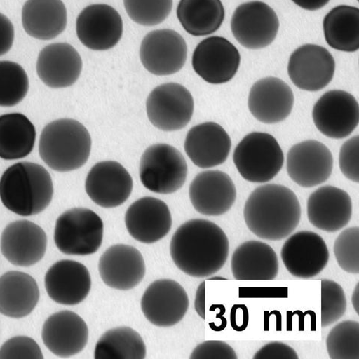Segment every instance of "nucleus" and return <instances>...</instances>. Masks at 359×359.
<instances>
[{"label": "nucleus", "instance_id": "nucleus-1", "mask_svg": "<svg viewBox=\"0 0 359 359\" xmlns=\"http://www.w3.org/2000/svg\"><path fill=\"white\" fill-rule=\"evenodd\" d=\"M170 250L173 263L182 273L193 278H208L226 264L229 241L215 222L193 219L174 233Z\"/></svg>", "mask_w": 359, "mask_h": 359}, {"label": "nucleus", "instance_id": "nucleus-2", "mask_svg": "<svg viewBox=\"0 0 359 359\" xmlns=\"http://www.w3.org/2000/svg\"><path fill=\"white\" fill-rule=\"evenodd\" d=\"M244 217L249 230L261 239L280 241L290 236L302 219V207L289 188L268 184L248 197Z\"/></svg>", "mask_w": 359, "mask_h": 359}, {"label": "nucleus", "instance_id": "nucleus-3", "mask_svg": "<svg viewBox=\"0 0 359 359\" xmlns=\"http://www.w3.org/2000/svg\"><path fill=\"white\" fill-rule=\"evenodd\" d=\"M53 194L51 175L35 163H17L0 179L3 205L19 216L31 217L42 212L50 206Z\"/></svg>", "mask_w": 359, "mask_h": 359}, {"label": "nucleus", "instance_id": "nucleus-4", "mask_svg": "<svg viewBox=\"0 0 359 359\" xmlns=\"http://www.w3.org/2000/svg\"><path fill=\"white\" fill-rule=\"evenodd\" d=\"M92 139L84 126L73 119H60L43 130L39 153L47 166L66 172L79 170L89 160Z\"/></svg>", "mask_w": 359, "mask_h": 359}, {"label": "nucleus", "instance_id": "nucleus-5", "mask_svg": "<svg viewBox=\"0 0 359 359\" xmlns=\"http://www.w3.org/2000/svg\"><path fill=\"white\" fill-rule=\"evenodd\" d=\"M233 161L241 176L254 183H266L273 180L283 169L285 156L273 135L251 133L235 149Z\"/></svg>", "mask_w": 359, "mask_h": 359}, {"label": "nucleus", "instance_id": "nucleus-6", "mask_svg": "<svg viewBox=\"0 0 359 359\" xmlns=\"http://www.w3.org/2000/svg\"><path fill=\"white\" fill-rule=\"evenodd\" d=\"M104 223L94 211L76 208L57 218L54 232L55 244L66 255L87 256L102 246Z\"/></svg>", "mask_w": 359, "mask_h": 359}, {"label": "nucleus", "instance_id": "nucleus-7", "mask_svg": "<svg viewBox=\"0 0 359 359\" xmlns=\"http://www.w3.org/2000/svg\"><path fill=\"white\" fill-rule=\"evenodd\" d=\"M188 166L185 158L168 144H155L145 150L141 158L140 177L144 188L170 195L185 184Z\"/></svg>", "mask_w": 359, "mask_h": 359}, {"label": "nucleus", "instance_id": "nucleus-8", "mask_svg": "<svg viewBox=\"0 0 359 359\" xmlns=\"http://www.w3.org/2000/svg\"><path fill=\"white\" fill-rule=\"evenodd\" d=\"M195 103L191 93L181 84H161L149 94L147 101L149 120L165 132L178 131L191 121Z\"/></svg>", "mask_w": 359, "mask_h": 359}, {"label": "nucleus", "instance_id": "nucleus-9", "mask_svg": "<svg viewBox=\"0 0 359 359\" xmlns=\"http://www.w3.org/2000/svg\"><path fill=\"white\" fill-rule=\"evenodd\" d=\"M231 29L242 46L249 50H260L275 41L279 30V20L269 5L251 1L236 8L231 18Z\"/></svg>", "mask_w": 359, "mask_h": 359}, {"label": "nucleus", "instance_id": "nucleus-10", "mask_svg": "<svg viewBox=\"0 0 359 359\" xmlns=\"http://www.w3.org/2000/svg\"><path fill=\"white\" fill-rule=\"evenodd\" d=\"M189 299L185 289L172 279L154 281L144 291L141 300L142 311L152 325L169 327L185 317Z\"/></svg>", "mask_w": 359, "mask_h": 359}, {"label": "nucleus", "instance_id": "nucleus-11", "mask_svg": "<svg viewBox=\"0 0 359 359\" xmlns=\"http://www.w3.org/2000/svg\"><path fill=\"white\" fill-rule=\"evenodd\" d=\"M188 48L183 37L171 29L153 31L140 46V60L149 72L168 76L179 72L187 60Z\"/></svg>", "mask_w": 359, "mask_h": 359}, {"label": "nucleus", "instance_id": "nucleus-12", "mask_svg": "<svg viewBox=\"0 0 359 359\" xmlns=\"http://www.w3.org/2000/svg\"><path fill=\"white\" fill-rule=\"evenodd\" d=\"M313 118L316 128L325 137L344 139L358 127V103L346 91H328L315 104Z\"/></svg>", "mask_w": 359, "mask_h": 359}, {"label": "nucleus", "instance_id": "nucleus-13", "mask_svg": "<svg viewBox=\"0 0 359 359\" xmlns=\"http://www.w3.org/2000/svg\"><path fill=\"white\" fill-rule=\"evenodd\" d=\"M240 64L238 48L222 36L206 38L197 46L192 55L194 71L211 84L229 82L237 74Z\"/></svg>", "mask_w": 359, "mask_h": 359}, {"label": "nucleus", "instance_id": "nucleus-14", "mask_svg": "<svg viewBox=\"0 0 359 359\" xmlns=\"http://www.w3.org/2000/svg\"><path fill=\"white\" fill-rule=\"evenodd\" d=\"M77 37L86 48L94 51L109 50L123 36L122 18L114 8L93 4L83 9L76 22Z\"/></svg>", "mask_w": 359, "mask_h": 359}, {"label": "nucleus", "instance_id": "nucleus-15", "mask_svg": "<svg viewBox=\"0 0 359 359\" xmlns=\"http://www.w3.org/2000/svg\"><path fill=\"white\" fill-rule=\"evenodd\" d=\"M333 168L332 151L317 140L296 144L287 153L288 176L303 188H312L325 182L331 177Z\"/></svg>", "mask_w": 359, "mask_h": 359}, {"label": "nucleus", "instance_id": "nucleus-16", "mask_svg": "<svg viewBox=\"0 0 359 359\" xmlns=\"http://www.w3.org/2000/svg\"><path fill=\"white\" fill-rule=\"evenodd\" d=\"M335 61L327 48L315 44L299 47L290 55L287 72L297 88L317 92L332 82L335 72Z\"/></svg>", "mask_w": 359, "mask_h": 359}, {"label": "nucleus", "instance_id": "nucleus-17", "mask_svg": "<svg viewBox=\"0 0 359 359\" xmlns=\"http://www.w3.org/2000/svg\"><path fill=\"white\" fill-rule=\"evenodd\" d=\"M280 255L290 274L303 279L321 273L330 258L325 240L311 231H300L291 236Z\"/></svg>", "mask_w": 359, "mask_h": 359}, {"label": "nucleus", "instance_id": "nucleus-18", "mask_svg": "<svg viewBox=\"0 0 359 359\" xmlns=\"http://www.w3.org/2000/svg\"><path fill=\"white\" fill-rule=\"evenodd\" d=\"M133 188L130 174L116 161L97 163L92 168L85 182L90 198L103 208H114L130 198Z\"/></svg>", "mask_w": 359, "mask_h": 359}, {"label": "nucleus", "instance_id": "nucleus-19", "mask_svg": "<svg viewBox=\"0 0 359 359\" xmlns=\"http://www.w3.org/2000/svg\"><path fill=\"white\" fill-rule=\"evenodd\" d=\"M189 198L194 208L202 215H225L234 205L237 191L229 175L220 170L200 172L191 183Z\"/></svg>", "mask_w": 359, "mask_h": 359}, {"label": "nucleus", "instance_id": "nucleus-20", "mask_svg": "<svg viewBox=\"0 0 359 359\" xmlns=\"http://www.w3.org/2000/svg\"><path fill=\"white\" fill-rule=\"evenodd\" d=\"M0 248L3 255L13 265L32 266L43 258L47 236L44 230L33 222L15 221L4 230Z\"/></svg>", "mask_w": 359, "mask_h": 359}, {"label": "nucleus", "instance_id": "nucleus-21", "mask_svg": "<svg viewBox=\"0 0 359 359\" xmlns=\"http://www.w3.org/2000/svg\"><path fill=\"white\" fill-rule=\"evenodd\" d=\"M125 225L129 234L143 244H154L168 235L172 219L164 201L153 197L135 201L125 215Z\"/></svg>", "mask_w": 359, "mask_h": 359}, {"label": "nucleus", "instance_id": "nucleus-22", "mask_svg": "<svg viewBox=\"0 0 359 359\" xmlns=\"http://www.w3.org/2000/svg\"><path fill=\"white\" fill-rule=\"evenodd\" d=\"M45 287L55 303L75 306L88 297L92 278L88 269L79 262L62 259L47 271Z\"/></svg>", "mask_w": 359, "mask_h": 359}, {"label": "nucleus", "instance_id": "nucleus-23", "mask_svg": "<svg viewBox=\"0 0 359 359\" xmlns=\"http://www.w3.org/2000/svg\"><path fill=\"white\" fill-rule=\"evenodd\" d=\"M294 95L283 80L265 77L251 87L248 109L261 123L274 124L284 121L294 108Z\"/></svg>", "mask_w": 359, "mask_h": 359}, {"label": "nucleus", "instance_id": "nucleus-24", "mask_svg": "<svg viewBox=\"0 0 359 359\" xmlns=\"http://www.w3.org/2000/svg\"><path fill=\"white\" fill-rule=\"evenodd\" d=\"M99 271L107 286L119 290H130L142 283L147 266L138 249L120 244L110 247L102 255Z\"/></svg>", "mask_w": 359, "mask_h": 359}, {"label": "nucleus", "instance_id": "nucleus-25", "mask_svg": "<svg viewBox=\"0 0 359 359\" xmlns=\"http://www.w3.org/2000/svg\"><path fill=\"white\" fill-rule=\"evenodd\" d=\"M42 339L55 355L70 358L82 352L89 339V329L76 313L63 310L48 317L45 322Z\"/></svg>", "mask_w": 359, "mask_h": 359}, {"label": "nucleus", "instance_id": "nucleus-26", "mask_svg": "<svg viewBox=\"0 0 359 359\" xmlns=\"http://www.w3.org/2000/svg\"><path fill=\"white\" fill-rule=\"evenodd\" d=\"M353 215V202L341 189L325 186L318 189L307 201V217L316 228L332 233L348 224Z\"/></svg>", "mask_w": 359, "mask_h": 359}, {"label": "nucleus", "instance_id": "nucleus-27", "mask_svg": "<svg viewBox=\"0 0 359 359\" xmlns=\"http://www.w3.org/2000/svg\"><path fill=\"white\" fill-rule=\"evenodd\" d=\"M184 147L196 166L208 169L219 166L227 161L231 140L219 124L206 122L195 126L189 131Z\"/></svg>", "mask_w": 359, "mask_h": 359}, {"label": "nucleus", "instance_id": "nucleus-28", "mask_svg": "<svg viewBox=\"0 0 359 359\" xmlns=\"http://www.w3.org/2000/svg\"><path fill=\"white\" fill-rule=\"evenodd\" d=\"M82 58L75 48L66 43L48 45L39 54L36 72L42 82L50 88H67L79 79Z\"/></svg>", "mask_w": 359, "mask_h": 359}, {"label": "nucleus", "instance_id": "nucleus-29", "mask_svg": "<svg viewBox=\"0 0 359 359\" xmlns=\"http://www.w3.org/2000/svg\"><path fill=\"white\" fill-rule=\"evenodd\" d=\"M231 266L233 276L238 280H274L279 270L276 251L259 241H246L238 247Z\"/></svg>", "mask_w": 359, "mask_h": 359}, {"label": "nucleus", "instance_id": "nucleus-30", "mask_svg": "<svg viewBox=\"0 0 359 359\" xmlns=\"http://www.w3.org/2000/svg\"><path fill=\"white\" fill-rule=\"evenodd\" d=\"M40 299L35 279L22 271H11L0 277V313L22 318L30 315Z\"/></svg>", "mask_w": 359, "mask_h": 359}, {"label": "nucleus", "instance_id": "nucleus-31", "mask_svg": "<svg viewBox=\"0 0 359 359\" xmlns=\"http://www.w3.org/2000/svg\"><path fill=\"white\" fill-rule=\"evenodd\" d=\"M25 32L40 41H51L65 30L67 9L62 0H27L22 8Z\"/></svg>", "mask_w": 359, "mask_h": 359}, {"label": "nucleus", "instance_id": "nucleus-32", "mask_svg": "<svg viewBox=\"0 0 359 359\" xmlns=\"http://www.w3.org/2000/svg\"><path fill=\"white\" fill-rule=\"evenodd\" d=\"M34 125L20 113L0 116V158L22 159L30 154L35 145Z\"/></svg>", "mask_w": 359, "mask_h": 359}, {"label": "nucleus", "instance_id": "nucleus-33", "mask_svg": "<svg viewBox=\"0 0 359 359\" xmlns=\"http://www.w3.org/2000/svg\"><path fill=\"white\" fill-rule=\"evenodd\" d=\"M177 15L185 31L194 36H205L219 30L225 19L221 0H180Z\"/></svg>", "mask_w": 359, "mask_h": 359}, {"label": "nucleus", "instance_id": "nucleus-34", "mask_svg": "<svg viewBox=\"0 0 359 359\" xmlns=\"http://www.w3.org/2000/svg\"><path fill=\"white\" fill-rule=\"evenodd\" d=\"M323 29L327 44L336 50L354 53L359 48V9L338 6L324 18Z\"/></svg>", "mask_w": 359, "mask_h": 359}, {"label": "nucleus", "instance_id": "nucleus-35", "mask_svg": "<svg viewBox=\"0 0 359 359\" xmlns=\"http://www.w3.org/2000/svg\"><path fill=\"white\" fill-rule=\"evenodd\" d=\"M147 346L140 334L130 327H118L106 332L97 342L95 359H144Z\"/></svg>", "mask_w": 359, "mask_h": 359}, {"label": "nucleus", "instance_id": "nucleus-36", "mask_svg": "<svg viewBox=\"0 0 359 359\" xmlns=\"http://www.w3.org/2000/svg\"><path fill=\"white\" fill-rule=\"evenodd\" d=\"M28 76L23 67L11 61H0V107L20 103L29 90Z\"/></svg>", "mask_w": 359, "mask_h": 359}, {"label": "nucleus", "instance_id": "nucleus-37", "mask_svg": "<svg viewBox=\"0 0 359 359\" xmlns=\"http://www.w3.org/2000/svg\"><path fill=\"white\" fill-rule=\"evenodd\" d=\"M326 346L332 359H358L359 323L347 320L337 325L330 332Z\"/></svg>", "mask_w": 359, "mask_h": 359}, {"label": "nucleus", "instance_id": "nucleus-38", "mask_svg": "<svg viewBox=\"0 0 359 359\" xmlns=\"http://www.w3.org/2000/svg\"><path fill=\"white\" fill-rule=\"evenodd\" d=\"M126 12L134 22L143 26H155L170 15L172 0H123Z\"/></svg>", "mask_w": 359, "mask_h": 359}, {"label": "nucleus", "instance_id": "nucleus-39", "mask_svg": "<svg viewBox=\"0 0 359 359\" xmlns=\"http://www.w3.org/2000/svg\"><path fill=\"white\" fill-rule=\"evenodd\" d=\"M321 288V323L325 327L344 316L347 300L343 287L332 280L323 279Z\"/></svg>", "mask_w": 359, "mask_h": 359}, {"label": "nucleus", "instance_id": "nucleus-40", "mask_svg": "<svg viewBox=\"0 0 359 359\" xmlns=\"http://www.w3.org/2000/svg\"><path fill=\"white\" fill-rule=\"evenodd\" d=\"M334 253L337 264L351 274H359V228L343 231L334 242Z\"/></svg>", "mask_w": 359, "mask_h": 359}, {"label": "nucleus", "instance_id": "nucleus-41", "mask_svg": "<svg viewBox=\"0 0 359 359\" xmlns=\"http://www.w3.org/2000/svg\"><path fill=\"white\" fill-rule=\"evenodd\" d=\"M44 358L41 348L34 339L25 336H18L9 339L0 348V359Z\"/></svg>", "mask_w": 359, "mask_h": 359}, {"label": "nucleus", "instance_id": "nucleus-42", "mask_svg": "<svg viewBox=\"0 0 359 359\" xmlns=\"http://www.w3.org/2000/svg\"><path fill=\"white\" fill-rule=\"evenodd\" d=\"M358 152L359 135L349 139L344 142L339 151V168L344 176L349 180L358 183Z\"/></svg>", "mask_w": 359, "mask_h": 359}, {"label": "nucleus", "instance_id": "nucleus-43", "mask_svg": "<svg viewBox=\"0 0 359 359\" xmlns=\"http://www.w3.org/2000/svg\"><path fill=\"white\" fill-rule=\"evenodd\" d=\"M234 349L226 342L208 341L199 344L190 359H237Z\"/></svg>", "mask_w": 359, "mask_h": 359}, {"label": "nucleus", "instance_id": "nucleus-44", "mask_svg": "<svg viewBox=\"0 0 359 359\" xmlns=\"http://www.w3.org/2000/svg\"><path fill=\"white\" fill-rule=\"evenodd\" d=\"M254 359H298L293 348L281 342H271L262 347Z\"/></svg>", "mask_w": 359, "mask_h": 359}, {"label": "nucleus", "instance_id": "nucleus-45", "mask_svg": "<svg viewBox=\"0 0 359 359\" xmlns=\"http://www.w3.org/2000/svg\"><path fill=\"white\" fill-rule=\"evenodd\" d=\"M15 38L14 26L11 20L0 13V56L8 53L13 45Z\"/></svg>", "mask_w": 359, "mask_h": 359}, {"label": "nucleus", "instance_id": "nucleus-46", "mask_svg": "<svg viewBox=\"0 0 359 359\" xmlns=\"http://www.w3.org/2000/svg\"><path fill=\"white\" fill-rule=\"evenodd\" d=\"M231 324L236 332H243L249 323V313L245 305H234L231 310Z\"/></svg>", "mask_w": 359, "mask_h": 359}, {"label": "nucleus", "instance_id": "nucleus-47", "mask_svg": "<svg viewBox=\"0 0 359 359\" xmlns=\"http://www.w3.org/2000/svg\"><path fill=\"white\" fill-rule=\"evenodd\" d=\"M195 308L199 316L205 319V281H203L197 290Z\"/></svg>", "mask_w": 359, "mask_h": 359}, {"label": "nucleus", "instance_id": "nucleus-48", "mask_svg": "<svg viewBox=\"0 0 359 359\" xmlns=\"http://www.w3.org/2000/svg\"><path fill=\"white\" fill-rule=\"evenodd\" d=\"M292 1L306 11H316L325 6L330 0H292Z\"/></svg>", "mask_w": 359, "mask_h": 359}, {"label": "nucleus", "instance_id": "nucleus-49", "mask_svg": "<svg viewBox=\"0 0 359 359\" xmlns=\"http://www.w3.org/2000/svg\"><path fill=\"white\" fill-rule=\"evenodd\" d=\"M358 296H359V283H358L356 286H355V290H354V292H353V297H352V304H353V306L355 310V312L357 313V315L358 316L359 315V312H358V302H359V299H358Z\"/></svg>", "mask_w": 359, "mask_h": 359}, {"label": "nucleus", "instance_id": "nucleus-50", "mask_svg": "<svg viewBox=\"0 0 359 359\" xmlns=\"http://www.w3.org/2000/svg\"><path fill=\"white\" fill-rule=\"evenodd\" d=\"M208 280H228V279L225 278H222V277H215V278H208Z\"/></svg>", "mask_w": 359, "mask_h": 359}]
</instances>
